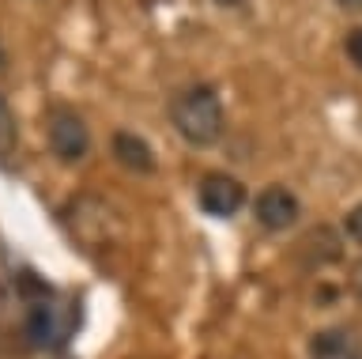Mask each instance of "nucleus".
Wrapping results in <instances>:
<instances>
[{
	"instance_id": "obj_9",
	"label": "nucleus",
	"mask_w": 362,
	"mask_h": 359,
	"mask_svg": "<svg viewBox=\"0 0 362 359\" xmlns=\"http://www.w3.org/2000/svg\"><path fill=\"white\" fill-rule=\"evenodd\" d=\"M344 53L351 57V64H355V69H362V27L347 30V38H344Z\"/></svg>"
},
{
	"instance_id": "obj_7",
	"label": "nucleus",
	"mask_w": 362,
	"mask_h": 359,
	"mask_svg": "<svg viewBox=\"0 0 362 359\" xmlns=\"http://www.w3.org/2000/svg\"><path fill=\"white\" fill-rule=\"evenodd\" d=\"M110 152H113V159H117L124 171H132V174H155V166H158L151 144L140 140L136 132H113Z\"/></svg>"
},
{
	"instance_id": "obj_11",
	"label": "nucleus",
	"mask_w": 362,
	"mask_h": 359,
	"mask_svg": "<svg viewBox=\"0 0 362 359\" xmlns=\"http://www.w3.org/2000/svg\"><path fill=\"white\" fill-rule=\"evenodd\" d=\"M351 287H355V291H358V299H362V261L351 268Z\"/></svg>"
},
{
	"instance_id": "obj_4",
	"label": "nucleus",
	"mask_w": 362,
	"mask_h": 359,
	"mask_svg": "<svg viewBox=\"0 0 362 359\" xmlns=\"http://www.w3.org/2000/svg\"><path fill=\"white\" fill-rule=\"evenodd\" d=\"M197 197H200V208L208 212V216L226 220V216H234V212L245 205V186L238 182V178H230V174H208L200 182Z\"/></svg>"
},
{
	"instance_id": "obj_6",
	"label": "nucleus",
	"mask_w": 362,
	"mask_h": 359,
	"mask_svg": "<svg viewBox=\"0 0 362 359\" xmlns=\"http://www.w3.org/2000/svg\"><path fill=\"white\" fill-rule=\"evenodd\" d=\"M310 355H313V359H362V336H358L355 329L332 325V329L313 333Z\"/></svg>"
},
{
	"instance_id": "obj_3",
	"label": "nucleus",
	"mask_w": 362,
	"mask_h": 359,
	"mask_svg": "<svg viewBox=\"0 0 362 359\" xmlns=\"http://www.w3.org/2000/svg\"><path fill=\"white\" fill-rule=\"evenodd\" d=\"M253 216L268 231H287L298 220V197L287 186H264L253 200Z\"/></svg>"
},
{
	"instance_id": "obj_1",
	"label": "nucleus",
	"mask_w": 362,
	"mask_h": 359,
	"mask_svg": "<svg viewBox=\"0 0 362 359\" xmlns=\"http://www.w3.org/2000/svg\"><path fill=\"white\" fill-rule=\"evenodd\" d=\"M170 121H174V129L192 144V148H208V144H215L223 132V103L208 84H197V87H189L185 95L174 98Z\"/></svg>"
},
{
	"instance_id": "obj_10",
	"label": "nucleus",
	"mask_w": 362,
	"mask_h": 359,
	"mask_svg": "<svg viewBox=\"0 0 362 359\" xmlns=\"http://www.w3.org/2000/svg\"><path fill=\"white\" fill-rule=\"evenodd\" d=\"M344 227H347V234H351V239H355V242L362 246V205H355V208L347 212Z\"/></svg>"
},
{
	"instance_id": "obj_5",
	"label": "nucleus",
	"mask_w": 362,
	"mask_h": 359,
	"mask_svg": "<svg viewBox=\"0 0 362 359\" xmlns=\"http://www.w3.org/2000/svg\"><path fill=\"white\" fill-rule=\"evenodd\" d=\"M27 336L38 348H49L61 341V307L49 295H38L27 307Z\"/></svg>"
},
{
	"instance_id": "obj_2",
	"label": "nucleus",
	"mask_w": 362,
	"mask_h": 359,
	"mask_svg": "<svg viewBox=\"0 0 362 359\" xmlns=\"http://www.w3.org/2000/svg\"><path fill=\"white\" fill-rule=\"evenodd\" d=\"M45 140H49V152L61 163H79L90 152V129L72 110H53L49 121H45Z\"/></svg>"
},
{
	"instance_id": "obj_8",
	"label": "nucleus",
	"mask_w": 362,
	"mask_h": 359,
	"mask_svg": "<svg viewBox=\"0 0 362 359\" xmlns=\"http://www.w3.org/2000/svg\"><path fill=\"white\" fill-rule=\"evenodd\" d=\"M19 144V125H16V114H11L8 98L0 95V159H8Z\"/></svg>"
},
{
	"instance_id": "obj_12",
	"label": "nucleus",
	"mask_w": 362,
	"mask_h": 359,
	"mask_svg": "<svg viewBox=\"0 0 362 359\" xmlns=\"http://www.w3.org/2000/svg\"><path fill=\"white\" fill-rule=\"evenodd\" d=\"M339 8H347V12H362V0H336Z\"/></svg>"
},
{
	"instance_id": "obj_13",
	"label": "nucleus",
	"mask_w": 362,
	"mask_h": 359,
	"mask_svg": "<svg viewBox=\"0 0 362 359\" xmlns=\"http://www.w3.org/2000/svg\"><path fill=\"white\" fill-rule=\"evenodd\" d=\"M4 69H8V57H4V46H0V76H4Z\"/></svg>"
},
{
	"instance_id": "obj_14",
	"label": "nucleus",
	"mask_w": 362,
	"mask_h": 359,
	"mask_svg": "<svg viewBox=\"0 0 362 359\" xmlns=\"http://www.w3.org/2000/svg\"><path fill=\"white\" fill-rule=\"evenodd\" d=\"M215 4H223V8H234V4H242V0H215Z\"/></svg>"
}]
</instances>
